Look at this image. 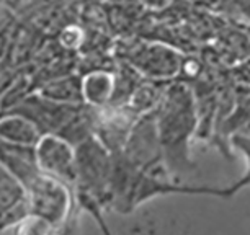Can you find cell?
Here are the masks:
<instances>
[{
  "label": "cell",
  "instance_id": "cell-1",
  "mask_svg": "<svg viewBox=\"0 0 250 235\" xmlns=\"http://www.w3.org/2000/svg\"><path fill=\"white\" fill-rule=\"evenodd\" d=\"M155 119L164 167L173 178L196 168L191 160V140L196 139L198 115L191 87L183 80H172L155 108Z\"/></svg>",
  "mask_w": 250,
  "mask_h": 235
},
{
  "label": "cell",
  "instance_id": "cell-2",
  "mask_svg": "<svg viewBox=\"0 0 250 235\" xmlns=\"http://www.w3.org/2000/svg\"><path fill=\"white\" fill-rule=\"evenodd\" d=\"M121 154L141 172L167 173L164 167V155L162 145H160L155 111L147 113V115L141 116L136 121Z\"/></svg>",
  "mask_w": 250,
  "mask_h": 235
},
{
  "label": "cell",
  "instance_id": "cell-3",
  "mask_svg": "<svg viewBox=\"0 0 250 235\" xmlns=\"http://www.w3.org/2000/svg\"><path fill=\"white\" fill-rule=\"evenodd\" d=\"M183 60V54L168 44L149 43L136 53L133 67L149 80L172 82L180 77Z\"/></svg>",
  "mask_w": 250,
  "mask_h": 235
},
{
  "label": "cell",
  "instance_id": "cell-4",
  "mask_svg": "<svg viewBox=\"0 0 250 235\" xmlns=\"http://www.w3.org/2000/svg\"><path fill=\"white\" fill-rule=\"evenodd\" d=\"M41 162L56 175L64 178H74L77 175L75 154L65 140L58 137H48L41 144Z\"/></svg>",
  "mask_w": 250,
  "mask_h": 235
},
{
  "label": "cell",
  "instance_id": "cell-5",
  "mask_svg": "<svg viewBox=\"0 0 250 235\" xmlns=\"http://www.w3.org/2000/svg\"><path fill=\"white\" fill-rule=\"evenodd\" d=\"M38 208L48 222L58 224L62 220L69 211V195L65 188L58 181L44 180L38 193Z\"/></svg>",
  "mask_w": 250,
  "mask_h": 235
},
{
  "label": "cell",
  "instance_id": "cell-6",
  "mask_svg": "<svg viewBox=\"0 0 250 235\" xmlns=\"http://www.w3.org/2000/svg\"><path fill=\"white\" fill-rule=\"evenodd\" d=\"M115 74L93 70L82 78V100L93 108H105L115 95Z\"/></svg>",
  "mask_w": 250,
  "mask_h": 235
},
{
  "label": "cell",
  "instance_id": "cell-7",
  "mask_svg": "<svg viewBox=\"0 0 250 235\" xmlns=\"http://www.w3.org/2000/svg\"><path fill=\"white\" fill-rule=\"evenodd\" d=\"M168 83L170 82L143 78V82L136 87V90L133 95H131L126 106H129L131 110L139 116H144V115H147V113L155 111V108L159 106Z\"/></svg>",
  "mask_w": 250,
  "mask_h": 235
},
{
  "label": "cell",
  "instance_id": "cell-8",
  "mask_svg": "<svg viewBox=\"0 0 250 235\" xmlns=\"http://www.w3.org/2000/svg\"><path fill=\"white\" fill-rule=\"evenodd\" d=\"M230 147L239 150L240 154H244L245 160H247V172L240 178L239 181H235L232 186L229 188H216V196L219 198H232L235 193H239L242 188L250 186V134H234L229 140Z\"/></svg>",
  "mask_w": 250,
  "mask_h": 235
},
{
  "label": "cell",
  "instance_id": "cell-9",
  "mask_svg": "<svg viewBox=\"0 0 250 235\" xmlns=\"http://www.w3.org/2000/svg\"><path fill=\"white\" fill-rule=\"evenodd\" d=\"M175 0H139V3L143 5L146 10L154 12V13H162L167 8L173 5Z\"/></svg>",
  "mask_w": 250,
  "mask_h": 235
},
{
  "label": "cell",
  "instance_id": "cell-10",
  "mask_svg": "<svg viewBox=\"0 0 250 235\" xmlns=\"http://www.w3.org/2000/svg\"><path fill=\"white\" fill-rule=\"evenodd\" d=\"M235 74V82L237 83H245V85H250V58L245 59L242 64L237 65V69L234 70Z\"/></svg>",
  "mask_w": 250,
  "mask_h": 235
},
{
  "label": "cell",
  "instance_id": "cell-11",
  "mask_svg": "<svg viewBox=\"0 0 250 235\" xmlns=\"http://www.w3.org/2000/svg\"><path fill=\"white\" fill-rule=\"evenodd\" d=\"M232 3L239 10V13H242V17L250 21V0H232Z\"/></svg>",
  "mask_w": 250,
  "mask_h": 235
},
{
  "label": "cell",
  "instance_id": "cell-12",
  "mask_svg": "<svg viewBox=\"0 0 250 235\" xmlns=\"http://www.w3.org/2000/svg\"><path fill=\"white\" fill-rule=\"evenodd\" d=\"M191 2L203 8H216L223 3V0H191Z\"/></svg>",
  "mask_w": 250,
  "mask_h": 235
}]
</instances>
